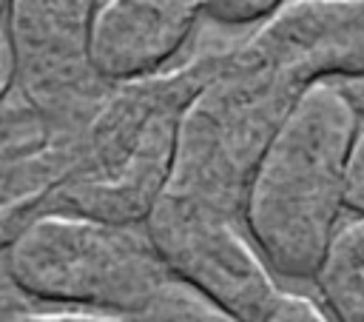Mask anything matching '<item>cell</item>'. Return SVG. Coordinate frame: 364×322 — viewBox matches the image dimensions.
Segmentation results:
<instances>
[{
  "mask_svg": "<svg viewBox=\"0 0 364 322\" xmlns=\"http://www.w3.org/2000/svg\"><path fill=\"white\" fill-rule=\"evenodd\" d=\"M239 46L301 91L364 77V0H284Z\"/></svg>",
  "mask_w": 364,
  "mask_h": 322,
  "instance_id": "7",
  "label": "cell"
},
{
  "mask_svg": "<svg viewBox=\"0 0 364 322\" xmlns=\"http://www.w3.org/2000/svg\"><path fill=\"white\" fill-rule=\"evenodd\" d=\"M202 0H102L91 23V66L108 85L151 77L182 51Z\"/></svg>",
  "mask_w": 364,
  "mask_h": 322,
  "instance_id": "8",
  "label": "cell"
},
{
  "mask_svg": "<svg viewBox=\"0 0 364 322\" xmlns=\"http://www.w3.org/2000/svg\"><path fill=\"white\" fill-rule=\"evenodd\" d=\"M9 274L34 299L131 319L171 279L142 225L71 211L43 214L14 239Z\"/></svg>",
  "mask_w": 364,
  "mask_h": 322,
  "instance_id": "4",
  "label": "cell"
},
{
  "mask_svg": "<svg viewBox=\"0 0 364 322\" xmlns=\"http://www.w3.org/2000/svg\"><path fill=\"white\" fill-rule=\"evenodd\" d=\"M358 134L361 120L344 91L318 80L267 142L245 194L242 225L276 276L313 282L347 214Z\"/></svg>",
  "mask_w": 364,
  "mask_h": 322,
  "instance_id": "1",
  "label": "cell"
},
{
  "mask_svg": "<svg viewBox=\"0 0 364 322\" xmlns=\"http://www.w3.org/2000/svg\"><path fill=\"white\" fill-rule=\"evenodd\" d=\"M282 3L284 0H202V11L225 28H245L267 20Z\"/></svg>",
  "mask_w": 364,
  "mask_h": 322,
  "instance_id": "11",
  "label": "cell"
},
{
  "mask_svg": "<svg viewBox=\"0 0 364 322\" xmlns=\"http://www.w3.org/2000/svg\"><path fill=\"white\" fill-rule=\"evenodd\" d=\"M313 285L336 322H364V214L338 222Z\"/></svg>",
  "mask_w": 364,
  "mask_h": 322,
  "instance_id": "9",
  "label": "cell"
},
{
  "mask_svg": "<svg viewBox=\"0 0 364 322\" xmlns=\"http://www.w3.org/2000/svg\"><path fill=\"white\" fill-rule=\"evenodd\" d=\"M136 322H242L191 285L168 279Z\"/></svg>",
  "mask_w": 364,
  "mask_h": 322,
  "instance_id": "10",
  "label": "cell"
},
{
  "mask_svg": "<svg viewBox=\"0 0 364 322\" xmlns=\"http://www.w3.org/2000/svg\"><path fill=\"white\" fill-rule=\"evenodd\" d=\"M97 6L100 0H6L17 83L68 134H80L111 91L91 66Z\"/></svg>",
  "mask_w": 364,
  "mask_h": 322,
  "instance_id": "6",
  "label": "cell"
},
{
  "mask_svg": "<svg viewBox=\"0 0 364 322\" xmlns=\"http://www.w3.org/2000/svg\"><path fill=\"white\" fill-rule=\"evenodd\" d=\"M3 11H6V0H0V17H3Z\"/></svg>",
  "mask_w": 364,
  "mask_h": 322,
  "instance_id": "16",
  "label": "cell"
},
{
  "mask_svg": "<svg viewBox=\"0 0 364 322\" xmlns=\"http://www.w3.org/2000/svg\"><path fill=\"white\" fill-rule=\"evenodd\" d=\"M14 322H136L131 316L100 313V311H46V313H23Z\"/></svg>",
  "mask_w": 364,
  "mask_h": 322,
  "instance_id": "13",
  "label": "cell"
},
{
  "mask_svg": "<svg viewBox=\"0 0 364 322\" xmlns=\"http://www.w3.org/2000/svg\"><path fill=\"white\" fill-rule=\"evenodd\" d=\"M14 83H17V60H14L11 37H9L6 26L0 23V100L11 91Z\"/></svg>",
  "mask_w": 364,
  "mask_h": 322,
  "instance_id": "15",
  "label": "cell"
},
{
  "mask_svg": "<svg viewBox=\"0 0 364 322\" xmlns=\"http://www.w3.org/2000/svg\"><path fill=\"white\" fill-rule=\"evenodd\" d=\"M228 46L230 40L199 43L182 63L111 85L80 131L60 205L71 214L142 225L168 185L182 117L222 66Z\"/></svg>",
  "mask_w": 364,
  "mask_h": 322,
  "instance_id": "2",
  "label": "cell"
},
{
  "mask_svg": "<svg viewBox=\"0 0 364 322\" xmlns=\"http://www.w3.org/2000/svg\"><path fill=\"white\" fill-rule=\"evenodd\" d=\"M142 228L173 279L236 319L262 322L276 302V274L242 231V219L162 191Z\"/></svg>",
  "mask_w": 364,
  "mask_h": 322,
  "instance_id": "5",
  "label": "cell"
},
{
  "mask_svg": "<svg viewBox=\"0 0 364 322\" xmlns=\"http://www.w3.org/2000/svg\"><path fill=\"white\" fill-rule=\"evenodd\" d=\"M347 211L364 214V131L358 134L353 162H350V185H347Z\"/></svg>",
  "mask_w": 364,
  "mask_h": 322,
  "instance_id": "14",
  "label": "cell"
},
{
  "mask_svg": "<svg viewBox=\"0 0 364 322\" xmlns=\"http://www.w3.org/2000/svg\"><path fill=\"white\" fill-rule=\"evenodd\" d=\"M301 94L230 40L222 66L182 117L165 194L242 219L250 177Z\"/></svg>",
  "mask_w": 364,
  "mask_h": 322,
  "instance_id": "3",
  "label": "cell"
},
{
  "mask_svg": "<svg viewBox=\"0 0 364 322\" xmlns=\"http://www.w3.org/2000/svg\"><path fill=\"white\" fill-rule=\"evenodd\" d=\"M262 322H336V319L313 296L296 291H279L276 302L270 305Z\"/></svg>",
  "mask_w": 364,
  "mask_h": 322,
  "instance_id": "12",
  "label": "cell"
}]
</instances>
